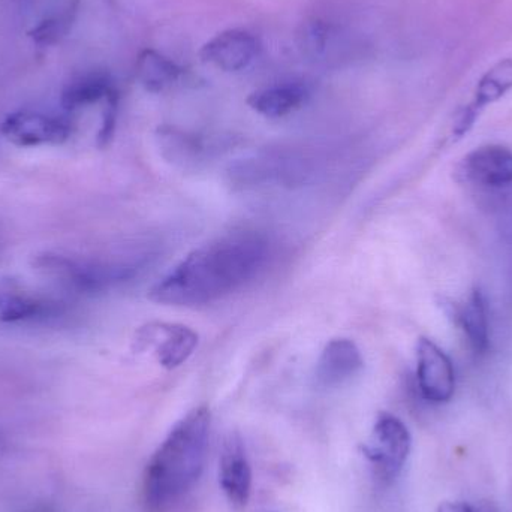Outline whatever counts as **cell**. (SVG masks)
<instances>
[{"instance_id":"obj_1","label":"cell","mask_w":512,"mask_h":512,"mask_svg":"<svg viewBox=\"0 0 512 512\" xmlns=\"http://www.w3.org/2000/svg\"><path fill=\"white\" fill-rule=\"evenodd\" d=\"M270 245L256 231L225 234L192 251L152 289L168 306H203L239 291L267 262Z\"/></svg>"},{"instance_id":"obj_2","label":"cell","mask_w":512,"mask_h":512,"mask_svg":"<svg viewBox=\"0 0 512 512\" xmlns=\"http://www.w3.org/2000/svg\"><path fill=\"white\" fill-rule=\"evenodd\" d=\"M210 424V409L198 406L159 445L144 472V501L150 511H167L200 480L209 447Z\"/></svg>"},{"instance_id":"obj_3","label":"cell","mask_w":512,"mask_h":512,"mask_svg":"<svg viewBox=\"0 0 512 512\" xmlns=\"http://www.w3.org/2000/svg\"><path fill=\"white\" fill-rule=\"evenodd\" d=\"M411 447V433L406 424L396 415L382 412L376 418L372 436L363 445V454L378 480L391 483L402 472Z\"/></svg>"},{"instance_id":"obj_4","label":"cell","mask_w":512,"mask_h":512,"mask_svg":"<svg viewBox=\"0 0 512 512\" xmlns=\"http://www.w3.org/2000/svg\"><path fill=\"white\" fill-rule=\"evenodd\" d=\"M200 337L192 328L171 322H150L138 330L137 351L149 352L164 369L185 364L198 348Z\"/></svg>"},{"instance_id":"obj_5","label":"cell","mask_w":512,"mask_h":512,"mask_svg":"<svg viewBox=\"0 0 512 512\" xmlns=\"http://www.w3.org/2000/svg\"><path fill=\"white\" fill-rule=\"evenodd\" d=\"M417 381L424 399L432 403L450 402L456 391L453 361L427 337L417 342Z\"/></svg>"},{"instance_id":"obj_6","label":"cell","mask_w":512,"mask_h":512,"mask_svg":"<svg viewBox=\"0 0 512 512\" xmlns=\"http://www.w3.org/2000/svg\"><path fill=\"white\" fill-rule=\"evenodd\" d=\"M0 132L15 146L36 147L65 143L71 135V125L59 117L35 111H18L6 117Z\"/></svg>"},{"instance_id":"obj_7","label":"cell","mask_w":512,"mask_h":512,"mask_svg":"<svg viewBox=\"0 0 512 512\" xmlns=\"http://www.w3.org/2000/svg\"><path fill=\"white\" fill-rule=\"evenodd\" d=\"M219 483L234 507L248 505L252 492V468L239 433H230L222 445Z\"/></svg>"},{"instance_id":"obj_8","label":"cell","mask_w":512,"mask_h":512,"mask_svg":"<svg viewBox=\"0 0 512 512\" xmlns=\"http://www.w3.org/2000/svg\"><path fill=\"white\" fill-rule=\"evenodd\" d=\"M512 90V59H504L490 68L486 74L478 81L477 90H475L474 99L471 104L466 105L453 126V135L456 140L465 137L475 122L480 117L481 111L495 104L499 99L504 98Z\"/></svg>"},{"instance_id":"obj_9","label":"cell","mask_w":512,"mask_h":512,"mask_svg":"<svg viewBox=\"0 0 512 512\" xmlns=\"http://www.w3.org/2000/svg\"><path fill=\"white\" fill-rule=\"evenodd\" d=\"M258 54V41L246 30L230 29L218 33L203 45L201 60L221 71L237 72L248 68Z\"/></svg>"},{"instance_id":"obj_10","label":"cell","mask_w":512,"mask_h":512,"mask_svg":"<svg viewBox=\"0 0 512 512\" xmlns=\"http://www.w3.org/2000/svg\"><path fill=\"white\" fill-rule=\"evenodd\" d=\"M460 174L468 182L487 188L512 185V152L499 144L477 147L463 158Z\"/></svg>"},{"instance_id":"obj_11","label":"cell","mask_w":512,"mask_h":512,"mask_svg":"<svg viewBox=\"0 0 512 512\" xmlns=\"http://www.w3.org/2000/svg\"><path fill=\"white\" fill-rule=\"evenodd\" d=\"M363 355L355 342L334 339L327 343L318 364L316 379L324 387H337L354 378L363 369Z\"/></svg>"},{"instance_id":"obj_12","label":"cell","mask_w":512,"mask_h":512,"mask_svg":"<svg viewBox=\"0 0 512 512\" xmlns=\"http://www.w3.org/2000/svg\"><path fill=\"white\" fill-rule=\"evenodd\" d=\"M309 98V90L298 83L277 84L256 90L248 98L249 107L268 119H280L301 107Z\"/></svg>"},{"instance_id":"obj_13","label":"cell","mask_w":512,"mask_h":512,"mask_svg":"<svg viewBox=\"0 0 512 512\" xmlns=\"http://www.w3.org/2000/svg\"><path fill=\"white\" fill-rule=\"evenodd\" d=\"M457 324L465 333L466 340L475 354H486L489 349V315H487V301L480 289L472 292L466 304L454 313Z\"/></svg>"},{"instance_id":"obj_14","label":"cell","mask_w":512,"mask_h":512,"mask_svg":"<svg viewBox=\"0 0 512 512\" xmlns=\"http://www.w3.org/2000/svg\"><path fill=\"white\" fill-rule=\"evenodd\" d=\"M111 78L105 72H89L68 84L62 93V105L65 110L75 111L87 105L105 101L113 92Z\"/></svg>"},{"instance_id":"obj_15","label":"cell","mask_w":512,"mask_h":512,"mask_svg":"<svg viewBox=\"0 0 512 512\" xmlns=\"http://www.w3.org/2000/svg\"><path fill=\"white\" fill-rule=\"evenodd\" d=\"M135 72H137L138 81L146 87V90L158 93L176 83L182 74V69L164 54L147 48L138 56Z\"/></svg>"},{"instance_id":"obj_16","label":"cell","mask_w":512,"mask_h":512,"mask_svg":"<svg viewBox=\"0 0 512 512\" xmlns=\"http://www.w3.org/2000/svg\"><path fill=\"white\" fill-rule=\"evenodd\" d=\"M54 306L27 295L0 292V324L27 321L53 313Z\"/></svg>"},{"instance_id":"obj_17","label":"cell","mask_w":512,"mask_h":512,"mask_svg":"<svg viewBox=\"0 0 512 512\" xmlns=\"http://www.w3.org/2000/svg\"><path fill=\"white\" fill-rule=\"evenodd\" d=\"M75 5L69 6L59 17L48 18L29 33L30 38L39 45H51L59 42L68 33L74 21Z\"/></svg>"},{"instance_id":"obj_18","label":"cell","mask_w":512,"mask_h":512,"mask_svg":"<svg viewBox=\"0 0 512 512\" xmlns=\"http://www.w3.org/2000/svg\"><path fill=\"white\" fill-rule=\"evenodd\" d=\"M300 39L304 53L316 56L324 50L325 42H327V27L321 21H310L303 26Z\"/></svg>"},{"instance_id":"obj_19","label":"cell","mask_w":512,"mask_h":512,"mask_svg":"<svg viewBox=\"0 0 512 512\" xmlns=\"http://www.w3.org/2000/svg\"><path fill=\"white\" fill-rule=\"evenodd\" d=\"M438 512H477V511H475L474 508L471 507V505L460 504V502H457V504L442 505V507L439 508Z\"/></svg>"},{"instance_id":"obj_20","label":"cell","mask_w":512,"mask_h":512,"mask_svg":"<svg viewBox=\"0 0 512 512\" xmlns=\"http://www.w3.org/2000/svg\"><path fill=\"white\" fill-rule=\"evenodd\" d=\"M3 451V439L0 438V454H2Z\"/></svg>"}]
</instances>
